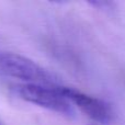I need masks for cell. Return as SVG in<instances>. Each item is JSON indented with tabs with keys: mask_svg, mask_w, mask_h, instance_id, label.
<instances>
[{
	"mask_svg": "<svg viewBox=\"0 0 125 125\" xmlns=\"http://www.w3.org/2000/svg\"><path fill=\"white\" fill-rule=\"evenodd\" d=\"M92 125H93V124H92Z\"/></svg>",
	"mask_w": 125,
	"mask_h": 125,
	"instance_id": "277c9868",
	"label": "cell"
},
{
	"mask_svg": "<svg viewBox=\"0 0 125 125\" xmlns=\"http://www.w3.org/2000/svg\"><path fill=\"white\" fill-rule=\"evenodd\" d=\"M14 91L20 99L29 103L35 104L67 117L75 116L73 104L64 97L59 87L23 83L15 87Z\"/></svg>",
	"mask_w": 125,
	"mask_h": 125,
	"instance_id": "7a4b0ae2",
	"label": "cell"
},
{
	"mask_svg": "<svg viewBox=\"0 0 125 125\" xmlns=\"http://www.w3.org/2000/svg\"><path fill=\"white\" fill-rule=\"evenodd\" d=\"M0 76L44 86L57 82L55 75L47 69L28 57L11 52H0Z\"/></svg>",
	"mask_w": 125,
	"mask_h": 125,
	"instance_id": "6da1fadb",
	"label": "cell"
},
{
	"mask_svg": "<svg viewBox=\"0 0 125 125\" xmlns=\"http://www.w3.org/2000/svg\"><path fill=\"white\" fill-rule=\"evenodd\" d=\"M59 89L64 97L71 104L76 105L83 114H86L91 120L99 123H108L113 120L114 116L113 110L105 101L71 88L59 87Z\"/></svg>",
	"mask_w": 125,
	"mask_h": 125,
	"instance_id": "3957f363",
	"label": "cell"
}]
</instances>
